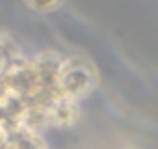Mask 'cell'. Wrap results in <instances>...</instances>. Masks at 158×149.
<instances>
[{"mask_svg": "<svg viewBox=\"0 0 158 149\" xmlns=\"http://www.w3.org/2000/svg\"><path fill=\"white\" fill-rule=\"evenodd\" d=\"M95 82L98 76L89 61H85L82 56H65L61 80H59V91L63 99H72L80 104V99H85L95 89Z\"/></svg>", "mask_w": 158, "mask_h": 149, "instance_id": "obj_1", "label": "cell"}, {"mask_svg": "<svg viewBox=\"0 0 158 149\" xmlns=\"http://www.w3.org/2000/svg\"><path fill=\"white\" fill-rule=\"evenodd\" d=\"M50 127H72L80 119V104L72 99H59L50 110Z\"/></svg>", "mask_w": 158, "mask_h": 149, "instance_id": "obj_2", "label": "cell"}, {"mask_svg": "<svg viewBox=\"0 0 158 149\" xmlns=\"http://www.w3.org/2000/svg\"><path fill=\"white\" fill-rule=\"evenodd\" d=\"M22 58H26V56H24L22 48L13 41V37L7 33H0V71H5L7 67H11L13 63H18Z\"/></svg>", "mask_w": 158, "mask_h": 149, "instance_id": "obj_3", "label": "cell"}, {"mask_svg": "<svg viewBox=\"0 0 158 149\" xmlns=\"http://www.w3.org/2000/svg\"><path fill=\"white\" fill-rule=\"evenodd\" d=\"M24 2L37 13H50V11L59 9L65 0H24Z\"/></svg>", "mask_w": 158, "mask_h": 149, "instance_id": "obj_4", "label": "cell"}]
</instances>
